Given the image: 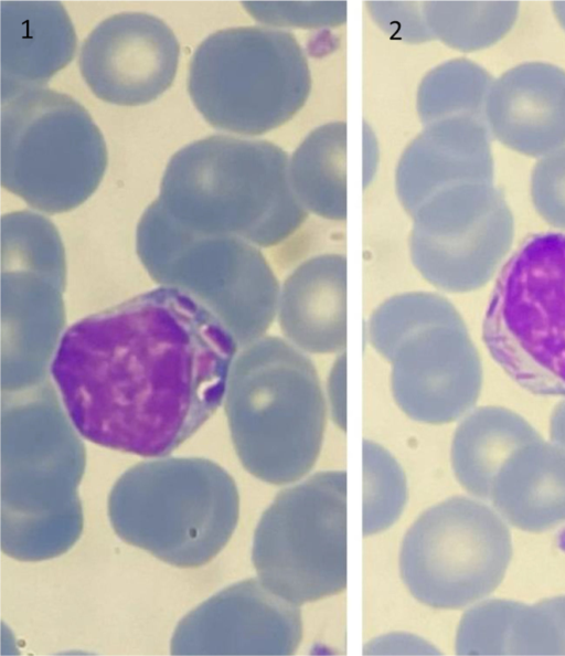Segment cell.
<instances>
[{
	"label": "cell",
	"mask_w": 565,
	"mask_h": 656,
	"mask_svg": "<svg viewBox=\"0 0 565 656\" xmlns=\"http://www.w3.org/2000/svg\"><path fill=\"white\" fill-rule=\"evenodd\" d=\"M223 403L236 453L255 477L281 485L313 467L327 404L306 352L277 336L241 348Z\"/></svg>",
	"instance_id": "obj_3"
},
{
	"label": "cell",
	"mask_w": 565,
	"mask_h": 656,
	"mask_svg": "<svg viewBox=\"0 0 565 656\" xmlns=\"http://www.w3.org/2000/svg\"><path fill=\"white\" fill-rule=\"evenodd\" d=\"M492 83L483 67L467 59L436 66L423 78L417 92V110L423 125L458 116L487 120Z\"/></svg>",
	"instance_id": "obj_23"
},
{
	"label": "cell",
	"mask_w": 565,
	"mask_h": 656,
	"mask_svg": "<svg viewBox=\"0 0 565 656\" xmlns=\"http://www.w3.org/2000/svg\"><path fill=\"white\" fill-rule=\"evenodd\" d=\"M243 4L250 15L263 25L281 30L335 27L347 20V2L344 1H260L244 2Z\"/></svg>",
	"instance_id": "obj_27"
},
{
	"label": "cell",
	"mask_w": 565,
	"mask_h": 656,
	"mask_svg": "<svg viewBox=\"0 0 565 656\" xmlns=\"http://www.w3.org/2000/svg\"><path fill=\"white\" fill-rule=\"evenodd\" d=\"M487 121L509 148L532 157L565 146V71L550 63L512 67L492 83Z\"/></svg>",
	"instance_id": "obj_15"
},
{
	"label": "cell",
	"mask_w": 565,
	"mask_h": 656,
	"mask_svg": "<svg viewBox=\"0 0 565 656\" xmlns=\"http://www.w3.org/2000/svg\"><path fill=\"white\" fill-rule=\"evenodd\" d=\"M411 260L422 277L448 293L484 286L510 251L511 210L493 183L445 187L411 214Z\"/></svg>",
	"instance_id": "obj_11"
},
{
	"label": "cell",
	"mask_w": 565,
	"mask_h": 656,
	"mask_svg": "<svg viewBox=\"0 0 565 656\" xmlns=\"http://www.w3.org/2000/svg\"><path fill=\"white\" fill-rule=\"evenodd\" d=\"M179 56V42L166 22L149 13L122 12L93 29L81 46L78 66L98 98L137 106L171 86Z\"/></svg>",
	"instance_id": "obj_12"
},
{
	"label": "cell",
	"mask_w": 565,
	"mask_h": 656,
	"mask_svg": "<svg viewBox=\"0 0 565 656\" xmlns=\"http://www.w3.org/2000/svg\"><path fill=\"white\" fill-rule=\"evenodd\" d=\"M1 269H33L66 279L64 246L55 225L28 210L3 214Z\"/></svg>",
	"instance_id": "obj_25"
},
{
	"label": "cell",
	"mask_w": 565,
	"mask_h": 656,
	"mask_svg": "<svg viewBox=\"0 0 565 656\" xmlns=\"http://www.w3.org/2000/svg\"><path fill=\"white\" fill-rule=\"evenodd\" d=\"M367 338L391 363L393 398L411 419L450 423L477 403L481 360L461 315L444 296L408 292L390 297L370 316Z\"/></svg>",
	"instance_id": "obj_4"
},
{
	"label": "cell",
	"mask_w": 565,
	"mask_h": 656,
	"mask_svg": "<svg viewBox=\"0 0 565 656\" xmlns=\"http://www.w3.org/2000/svg\"><path fill=\"white\" fill-rule=\"evenodd\" d=\"M311 75L288 30L235 27L209 35L194 51L188 91L214 128L258 136L291 119L306 104Z\"/></svg>",
	"instance_id": "obj_5"
},
{
	"label": "cell",
	"mask_w": 565,
	"mask_h": 656,
	"mask_svg": "<svg viewBox=\"0 0 565 656\" xmlns=\"http://www.w3.org/2000/svg\"><path fill=\"white\" fill-rule=\"evenodd\" d=\"M542 440L521 415L502 406H481L457 426L451 464L460 485L489 500L494 480L505 463L524 446Z\"/></svg>",
	"instance_id": "obj_21"
},
{
	"label": "cell",
	"mask_w": 565,
	"mask_h": 656,
	"mask_svg": "<svg viewBox=\"0 0 565 656\" xmlns=\"http://www.w3.org/2000/svg\"><path fill=\"white\" fill-rule=\"evenodd\" d=\"M347 257L321 254L285 279L277 316L286 340L308 353H340L347 347Z\"/></svg>",
	"instance_id": "obj_16"
},
{
	"label": "cell",
	"mask_w": 565,
	"mask_h": 656,
	"mask_svg": "<svg viewBox=\"0 0 565 656\" xmlns=\"http://www.w3.org/2000/svg\"><path fill=\"white\" fill-rule=\"evenodd\" d=\"M260 582L296 604L347 586V473H317L280 491L254 535Z\"/></svg>",
	"instance_id": "obj_9"
},
{
	"label": "cell",
	"mask_w": 565,
	"mask_h": 656,
	"mask_svg": "<svg viewBox=\"0 0 565 656\" xmlns=\"http://www.w3.org/2000/svg\"><path fill=\"white\" fill-rule=\"evenodd\" d=\"M466 181L493 183L488 123L469 116L425 125L395 172L396 193L409 215L436 191Z\"/></svg>",
	"instance_id": "obj_14"
},
{
	"label": "cell",
	"mask_w": 565,
	"mask_h": 656,
	"mask_svg": "<svg viewBox=\"0 0 565 656\" xmlns=\"http://www.w3.org/2000/svg\"><path fill=\"white\" fill-rule=\"evenodd\" d=\"M550 435L553 443L565 448V400L561 401L552 412Z\"/></svg>",
	"instance_id": "obj_31"
},
{
	"label": "cell",
	"mask_w": 565,
	"mask_h": 656,
	"mask_svg": "<svg viewBox=\"0 0 565 656\" xmlns=\"http://www.w3.org/2000/svg\"><path fill=\"white\" fill-rule=\"evenodd\" d=\"M66 279L32 269H1V391L49 378L65 331Z\"/></svg>",
	"instance_id": "obj_13"
},
{
	"label": "cell",
	"mask_w": 565,
	"mask_h": 656,
	"mask_svg": "<svg viewBox=\"0 0 565 656\" xmlns=\"http://www.w3.org/2000/svg\"><path fill=\"white\" fill-rule=\"evenodd\" d=\"M459 655H563L565 618L558 596L533 605L491 600L467 611L458 626Z\"/></svg>",
	"instance_id": "obj_19"
},
{
	"label": "cell",
	"mask_w": 565,
	"mask_h": 656,
	"mask_svg": "<svg viewBox=\"0 0 565 656\" xmlns=\"http://www.w3.org/2000/svg\"><path fill=\"white\" fill-rule=\"evenodd\" d=\"M1 184L47 214L85 202L107 167L105 139L72 96L35 87L1 99Z\"/></svg>",
	"instance_id": "obj_7"
},
{
	"label": "cell",
	"mask_w": 565,
	"mask_h": 656,
	"mask_svg": "<svg viewBox=\"0 0 565 656\" xmlns=\"http://www.w3.org/2000/svg\"><path fill=\"white\" fill-rule=\"evenodd\" d=\"M328 400L334 423L345 431L347 425V356L340 352L328 378Z\"/></svg>",
	"instance_id": "obj_30"
},
{
	"label": "cell",
	"mask_w": 565,
	"mask_h": 656,
	"mask_svg": "<svg viewBox=\"0 0 565 656\" xmlns=\"http://www.w3.org/2000/svg\"><path fill=\"white\" fill-rule=\"evenodd\" d=\"M482 339L500 368L537 395L565 396V234L529 236L501 267Z\"/></svg>",
	"instance_id": "obj_8"
},
{
	"label": "cell",
	"mask_w": 565,
	"mask_h": 656,
	"mask_svg": "<svg viewBox=\"0 0 565 656\" xmlns=\"http://www.w3.org/2000/svg\"><path fill=\"white\" fill-rule=\"evenodd\" d=\"M363 535L387 529L407 499L404 473L394 457L371 441L363 442Z\"/></svg>",
	"instance_id": "obj_26"
},
{
	"label": "cell",
	"mask_w": 565,
	"mask_h": 656,
	"mask_svg": "<svg viewBox=\"0 0 565 656\" xmlns=\"http://www.w3.org/2000/svg\"><path fill=\"white\" fill-rule=\"evenodd\" d=\"M1 99L44 87L76 50L71 18L57 1L1 2Z\"/></svg>",
	"instance_id": "obj_17"
},
{
	"label": "cell",
	"mask_w": 565,
	"mask_h": 656,
	"mask_svg": "<svg viewBox=\"0 0 565 656\" xmlns=\"http://www.w3.org/2000/svg\"><path fill=\"white\" fill-rule=\"evenodd\" d=\"M553 10H554V13H555L558 22L565 30V2H554Z\"/></svg>",
	"instance_id": "obj_32"
},
{
	"label": "cell",
	"mask_w": 565,
	"mask_h": 656,
	"mask_svg": "<svg viewBox=\"0 0 565 656\" xmlns=\"http://www.w3.org/2000/svg\"><path fill=\"white\" fill-rule=\"evenodd\" d=\"M512 558L502 519L468 497L426 510L406 532L399 570L411 594L435 609H460L491 594Z\"/></svg>",
	"instance_id": "obj_10"
},
{
	"label": "cell",
	"mask_w": 565,
	"mask_h": 656,
	"mask_svg": "<svg viewBox=\"0 0 565 656\" xmlns=\"http://www.w3.org/2000/svg\"><path fill=\"white\" fill-rule=\"evenodd\" d=\"M347 125L332 121L309 133L289 157L291 188L308 213L347 218Z\"/></svg>",
	"instance_id": "obj_22"
},
{
	"label": "cell",
	"mask_w": 565,
	"mask_h": 656,
	"mask_svg": "<svg viewBox=\"0 0 565 656\" xmlns=\"http://www.w3.org/2000/svg\"><path fill=\"white\" fill-rule=\"evenodd\" d=\"M182 506H183V505H178V507H177V511H178V512H184V510L182 509ZM170 510H171L172 512H175V509H174L173 507H170Z\"/></svg>",
	"instance_id": "obj_33"
},
{
	"label": "cell",
	"mask_w": 565,
	"mask_h": 656,
	"mask_svg": "<svg viewBox=\"0 0 565 656\" xmlns=\"http://www.w3.org/2000/svg\"><path fill=\"white\" fill-rule=\"evenodd\" d=\"M136 250L153 281L182 289L210 308L239 349L264 337L271 326L280 287L258 246L234 236L190 231L156 199L137 225Z\"/></svg>",
	"instance_id": "obj_6"
},
{
	"label": "cell",
	"mask_w": 565,
	"mask_h": 656,
	"mask_svg": "<svg viewBox=\"0 0 565 656\" xmlns=\"http://www.w3.org/2000/svg\"><path fill=\"white\" fill-rule=\"evenodd\" d=\"M238 351L210 308L159 285L66 328L50 375L82 437L163 457L224 402Z\"/></svg>",
	"instance_id": "obj_1"
},
{
	"label": "cell",
	"mask_w": 565,
	"mask_h": 656,
	"mask_svg": "<svg viewBox=\"0 0 565 656\" xmlns=\"http://www.w3.org/2000/svg\"><path fill=\"white\" fill-rule=\"evenodd\" d=\"M373 20L392 38L411 43L431 40L424 2H369Z\"/></svg>",
	"instance_id": "obj_29"
},
{
	"label": "cell",
	"mask_w": 565,
	"mask_h": 656,
	"mask_svg": "<svg viewBox=\"0 0 565 656\" xmlns=\"http://www.w3.org/2000/svg\"><path fill=\"white\" fill-rule=\"evenodd\" d=\"M288 169V155L270 141L213 135L171 157L157 201L190 231L269 247L287 240L308 215Z\"/></svg>",
	"instance_id": "obj_2"
},
{
	"label": "cell",
	"mask_w": 565,
	"mask_h": 656,
	"mask_svg": "<svg viewBox=\"0 0 565 656\" xmlns=\"http://www.w3.org/2000/svg\"><path fill=\"white\" fill-rule=\"evenodd\" d=\"M531 195L537 213L551 225L565 230V148L536 162Z\"/></svg>",
	"instance_id": "obj_28"
},
{
	"label": "cell",
	"mask_w": 565,
	"mask_h": 656,
	"mask_svg": "<svg viewBox=\"0 0 565 656\" xmlns=\"http://www.w3.org/2000/svg\"><path fill=\"white\" fill-rule=\"evenodd\" d=\"M519 3L424 2V15L434 38L460 51L488 47L514 24Z\"/></svg>",
	"instance_id": "obj_24"
},
{
	"label": "cell",
	"mask_w": 565,
	"mask_h": 656,
	"mask_svg": "<svg viewBox=\"0 0 565 656\" xmlns=\"http://www.w3.org/2000/svg\"><path fill=\"white\" fill-rule=\"evenodd\" d=\"M207 611L217 653L291 655L301 641L298 605L257 580L226 589Z\"/></svg>",
	"instance_id": "obj_18"
},
{
	"label": "cell",
	"mask_w": 565,
	"mask_h": 656,
	"mask_svg": "<svg viewBox=\"0 0 565 656\" xmlns=\"http://www.w3.org/2000/svg\"><path fill=\"white\" fill-rule=\"evenodd\" d=\"M513 527L543 532L565 522V448L542 440L516 452L489 499Z\"/></svg>",
	"instance_id": "obj_20"
}]
</instances>
